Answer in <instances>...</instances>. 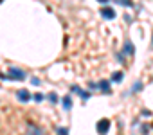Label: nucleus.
Instances as JSON below:
<instances>
[{
	"label": "nucleus",
	"mask_w": 153,
	"mask_h": 135,
	"mask_svg": "<svg viewBox=\"0 0 153 135\" xmlns=\"http://www.w3.org/2000/svg\"><path fill=\"white\" fill-rule=\"evenodd\" d=\"M7 72H9V74H7V78H9V79H16V81L25 79V72H24V70H20V69H15V67H11Z\"/></svg>",
	"instance_id": "obj_1"
},
{
	"label": "nucleus",
	"mask_w": 153,
	"mask_h": 135,
	"mask_svg": "<svg viewBox=\"0 0 153 135\" xmlns=\"http://www.w3.org/2000/svg\"><path fill=\"white\" fill-rule=\"evenodd\" d=\"M25 135H47L45 133V130H42L40 126H34V124H27V131H25Z\"/></svg>",
	"instance_id": "obj_2"
},
{
	"label": "nucleus",
	"mask_w": 153,
	"mask_h": 135,
	"mask_svg": "<svg viewBox=\"0 0 153 135\" xmlns=\"http://www.w3.org/2000/svg\"><path fill=\"white\" fill-rule=\"evenodd\" d=\"M108 128H110V121H108V119H101V121L97 122V131H99L101 135H105V133L108 131Z\"/></svg>",
	"instance_id": "obj_3"
},
{
	"label": "nucleus",
	"mask_w": 153,
	"mask_h": 135,
	"mask_svg": "<svg viewBox=\"0 0 153 135\" xmlns=\"http://www.w3.org/2000/svg\"><path fill=\"white\" fill-rule=\"evenodd\" d=\"M101 15H103V18H106V20H114V18H115V11H114L112 7H103V9H101Z\"/></svg>",
	"instance_id": "obj_4"
},
{
	"label": "nucleus",
	"mask_w": 153,
	"mask_h": 135,
	"mask_svg": "<svg viewBox=\"0 0 153 135\" xmlns=\"http://www.w3.org/2000/svg\"><path fill=\"white\" fill-rule=\"evenodd\" d=\"M16 97H18L22 103H27V101L31 99V94H29L27 90H18V92H16Z\"/></svg>",
	"instance_id": "obj_5"
},
{
	"label": "nucleus",
	"mask_w": 153,
	"mask_h": 135,
	"mask_svg": "<svg viewBox=\"0 0 153 135\" xmlns=\"http://www.w3.org/2000/svg\"><path fill=\"white\" fill-rule=\"evenodd\" d=\"M72 90H74L76 94H79V96H81V99H88V97H90V94H88V92H85V90H81V88H78V87H72Z\"/></svg>",
	"instance_id": "obj_6"
},
{
	"label": "nucleus",
	"mask_w": 153,
	"mask_h": 135,
	"mask_svg": "<svg viewBox=\"0 0 153 135\" xmlns=\"http://www.w3.org/2000/svg\"><path fill=\"white\" fill-rule=\"evenodd\" d=\"M99 88H101L103 92H110V81H106V79L99 81Z\"/></svg>",
	"instance_id": "obj_7"
},
{
	"label": "nucleus",
	"mask_w": 153,
	"mask_h": 135,
	"mask_svg": "<svg viewBox=\"0 0 153 135\" xmlns=\"http://www.w3.org/2000/svg\"><path fill=\"white\" fill-rule=\"evenodd\" d=\"M63 108H65V110H70V108H72V99H70V96H65V97H63Z\"/></svg>",
	"instance_id": "obj_8"
},
{
	"label": "nucleus",
	"mask_w": 153,
	"mask_h": 135,
	"mask_svg": "<svg viewBox=\"0 0 153 135\" xmlns=\"http://www.w3.org/2000/svg\"><path fill=\"white\" fill-rule=\"evenodd\" d=\"M124 54H128V56L133 54V45H131V42H126V45H124Z\"/></svg>",
	"instance_id": "obj_9"
},
{
	"label": "nucleus",
	"mask_w": 153,
	"mask_h": 135,
	"mask_svg": "<svg viewBox=\"0 0 153 135\" xmlns=\"http://www.w3.org/2000/svg\"><path fill=\"white\" fill-rule=\"evenodd\" d=\"M121 79H123V72H115V74L112 76V81H114V83H119Z\"/></svg>",
	"instance_id": "obj_10"
},
{
	"label": "nucleus",
	"mask_w": 153,
	"mask_h": 135,
	"mask_svg": "<svg viewBox=\"0 0 153 135\" xmlns=\"http://www.w3.org/2000/svg\"><path fill=\"white\" fill-rule=\"evenodd\" d=\"M115 2H117V4H123V6H128V7H131V6H133L130 0H115Z\"/></svg>",
	"instance_id": "obj_11"
},
{
	"label": "nucleus",
	"mask_w": 153,
	"mask_h": 135,
	"mask_svg": "<svg viewBox=\"0 0 153 135\" xmlns=\"http://www.w3.org/2000/svg\"><path fill=\"white\" fill-rule=\"evenodd\" d=\"M49 99H51V103H58V96H56L54 92H51V94H49Z\"/></svg>",
	"instance_id": "obj_12"
},
{
	"label": "nucleus",
	"mask_w": 153,
	"mask_h": 135,
	"mask_svg": "<svg viewBox=\"0 0 153 135\" xmlns=\"http://www.w3.org/2000/svg\"><path fill=\"white\" fill-rule=\"evenodd\" d=\"M58 135H68V130L67 128H58Z\"/></svg>",
	"instance_id": "obj_13"
},
{
	"label": "nucleus",
	"mask_w": 153,
	"mask_h": 135,
	"mask_svg": "<svg viewBox=\"0 0 153 135\" xmlns=\"http://www.w3.org/2000/svg\"><path fill=\"white\" fill-rule=\"evenodd\" d=\"M139 88H142V83H139V81H137V83L133 85V92H137Z\"/></svg>",
	"instance_id": "obj_14"
},
{
	"label": "nucleus",
	"mask_w": 153,
	"mask_h": 135,
	"mask_svg": "<svg viewBox=\"0 0 153 135\" xmlns=\"http://www.w3.org/2000/svg\"><path fill=\"white\" fill-rule=\"evenodd\" d=\"M34 99H36V101L40 103V101H43V96H42V94L38 92V94H34Z\"/></svg>",
	"instance_id": "obj_15"
},
{
	"label": "nucleus",
	"mask_w": 153,
	"mask_h": 135,
	"mask_svg": "<svg viewBox=\"0 0 153 135\" xmlns=\"http://www.w3.org/2000/svg\"><path fill=\"white\" fill-rule=\"evenodd\" d=\"M97 2H101V4H106V2H108V0H97Z\"/></svg>",
	"instance_id": "obj_16"
}]
</instances>
